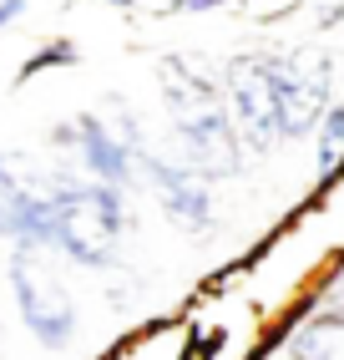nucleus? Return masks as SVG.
<instances>
[{"instance_id":"obj_1","label":"nucleus","mask_w":344,"mask_h":360,"mask_svg":"<svg viewBox=\"0 0 344 360\" xmlns=\"http://www.w3.org/2000/svg\"><path fill=\"white\" fill-rule=\"evenodd\" d=\"M46 198H51V254L91 274L117 269L121 238L132 233L127 193L91 183L71 167H46Z\"/></svg>"},{"instance_id":"obj_2","label":"nucleus","mask_w":344,"mask_h":360,"mask_svg":"<svg viewBox=\"0 0 344 360\" xmlns=\"http://www.w3.org/2000/svg\"><path fill=\"white\" fill-rule=\"evenodd\" d=\"M162 102H167V117H172V137L198 178H233L243 167V142H238V127L228 117V102H223V86L213 77H203L187 56H167L162 61Z\"/></svg>"},{"instance_id":"obj_3","label":"nucleus","mask_w":344,"mask_h":360,"mask_svg":"<svg viewBox=\"0 0 344 360\" xmlns=\"http://www.w3.org/2000/svg\"><path fill=\"white\" fill-rule=\"evenodd\" d=\"M6 279H11L15 315H20L26 335H31L41 350L61 355V350L77 345V335H81V309H77L71 284H66L61 269H56V254H46V249H11Z\"/></svg>"},{"instance_id":"obj_4","label":"nucleus","mask_w":344,"mask_h":360,"mask_svg":"<svg viewBox=\"0 0 344 360\" xmlns=\"http://www.w3.org/2000/svg\"><path fill=\"white\" fill-rule=\"evenodd\" d=\"M263 66H268V91H274L279 142L309 137L329 107V61L319 51H293V56L263 51Z\"/></svg>"},{"instance_id":"obj_5","label":"nucleus","mask_w":344,"mask_h":360,"mask_svg":"<svg viewBox=\"0 0 344 360\" xmlns=\"http://www.w3.org/2000/svg\"><path fill=\"white\" fill-rule=\"evenodd\" d=\"M51 148L66 153V158H77L81 178H91V183L121 188V193L137 183V148L96 112L61 117V122L51 127Z\"/></svg>"},{"instance_id":"obj_6","label":"nucleus","mask_w":344,"mask_h":360,"mask_svg":"<svg viewBox=\"0 0 344 360\" xmlns=\"http://www.w3.org/2000/svg\"><path fill=\"white\" fill-rule=\"evenodd\" d=\"M137 178L152 188V198L162 208V219L183 233H208L218 224V208H213V193H208V178H198L187 162L178 158H162L152 148L137 153Z\"/></svg>"},{"instance_id":"obj_7","label":"nucleus","mask_w":344,"mask_h":360,"mask_svg":"<svg viewBox=\"0 0 344 360\" xmlns=\"http://www.w3.org/2000/svg\"><path fill=\"white\" fill-rule=\"evenodd\" d=\"M279 345H284L289 360H344V315L314 309V315L299 320Z\"/></svg>"},{"instance_id":"obj_8","label":"nucleus","mask_w":344,"mask_h":360,"mask_svg":"<svg viewBox=\"0 0 344 360\" xmlns=\"http://www.w3.org/2000/svg\"><path fill=\"white\" fill-rule=\"evenodd\" d=\"M314 153H319V178L344 173V102H329L314 127Z\"/></svg>"},{"instance_id":"obj_9","label":"nucleus","mask_w":344,"mask_h":360,"mask_svg":"<svg viewBox=\"0 0 344 360\" xmlns=\"http://www.w3.org/2000/svg\"><path fill=\"white\" fill-rule=\"evenodd\" d=\"M77 61H81L77 41H71V36H51V41H41L36 51L15 66V86H26V82L46 77V71H66V66H77Z\"/></svg>"},{"instance_id":"obj_10","label":"nucleus","mask_w":344,"mask_h":360,"mask_svg":"<svg viewBox=\"0 0 344 360\" xmlns=\"http://www.w3.org/2000/svg\"><path fill=\"white\" fill-rule=\"evenodd\" d=\"M319 309H329V315H344V269L329 279V290H324V304Z\"/></svg>"},{"instance_id":"obj_11","label":"nucleus","mask_w":344,"mask_h":360,"mask_svg":"<svg viewBox=\"0 0 344 360\" xmlns=\"http://www.w3.org/2000/svg\"><path fill=\"white\" fill-rule=\"evenodd\" d=\"M20 15H26V0H0V36H6Z\"/></svg>"},{"instance_id":"obj_12","label":"nucleus","mask_w":344,"mask_h":360,"mask_svg":"<svg viewBox=\"0 0 344 360\" xmlns=\"http://www.w3.org/2000/svg\"><path fill=\"white\" fill-rule=\"evenodd\" d=\"M223 0H172V11L178 15H203V11H218Z\"/></svg>"},{"instance_id":"obj_13","label":"nucleus","mask_w":344,"mask_h":360,"mask_svg":"<svg viewBox=\"0 0 344 360\" xmlns=\"http://www.w3.org/2000/svg\"><path fill=\"white\" fill-rule=\"evenodd\" d=\"M96 6H112V11H132L137 0H96Z\"/></svg>"}]
</instances>
